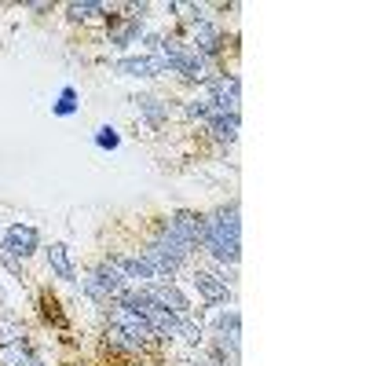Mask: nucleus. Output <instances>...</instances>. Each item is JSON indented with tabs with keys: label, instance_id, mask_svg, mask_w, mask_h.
<instances>
[{
	"label": "nucleus",
	"instance_id": "obj_1",
	"mask_svg": "<svg viewBox=\"0 0 366 366\" xmlns=\"http://www.w3.org/2000/svg\"><path fill=\"white\" fill-rule=\"evenodd\" d=\"M242 220H238V202H227V205H217L205 212V234H202V249L209 257L212 267H227L234 271L238 267V257H242Z\"/></svg>",
	"mask_w": 366,
	"mask_h": 366
},
{
	"label": "nucleus",
	"instance_id": "obj_2",
	"mask_svg": "<svg viewBox=\"0 0 366 366\" xmlns=\"http://www.w3.org/2000/svg\"><path fill=\"white\" fill-rule=\"evenodd\" d=\"M187 279H191V290L198 293V300L205 304V308H220V304H231L234 300V286L227 279H220L212 267L191 264L187 267Z\"/></svg>",
	"mask_w": 366,
	"mask_h": 366
},
{
	"label": "nucleus",
	"instance_id": "obj_3",
	"mask_svg": "<svg viewBox=\"0 0 366 366\" xmlns=\"http://www.w3.org/2000/svg\"><path fill=\"white\" fill-rule=\"evenodd\" d=\"M0 249L11 253L19 264L34 260V253L41 249V231L26 220H15L11 227H4V234H0Z\"/></svg>",
	"mask_w": 366,
	"mask_h": 366
},
{
	"label": "nucleus",
	"instance_id": "obj_4",
	"mask_svg": "<svg viewBox=\"0 0 366 366\" xmlns=\"http://www.w3.org/2000/svg\"><path fill=\"white\" fill-rule=\"evenodd\" d=\"M110 70H114V74H121V77H136V81L172 77L165 59H162V55H147V51H143V55H121V59H114Z\"/></svg>",
	"mask_w": 366,
	"mask_h": 366
},
{
	"label": "nucleus",
	"instance_id": "obj_5",
	"mask_svg": "<svg viewBox=\"0 0 366 366\" xmlns=\"http://www.w3.org/2000/svg\"><path fill=\"white\" fill-rule=\"evenodd\" d=\"M44 260H48V271L51 279L59 282H77V260H74V249L66 246V242H51V246H44Z\"/></svg>",
	"mask_w": 366,
	"mask_h": 366
},
{
	"label": "nucleus",
	"instance_id": "obj_6",
	"mask_svg": "<svg viewBox=\"0 0 366 366\" xmlns=\"http://www.w3.org/2000/svg\"><path fill=\"white\" fill-rule=\"evenodd\" d=\"M132 107H136V114L147 121L150 129H165L172 121V103L162 99V96H136Z\"/></svg>",
	"mask_w": 366,
	"mask_h": 366
},
{
	"label": "nucleus",
	"instance_id": "obj_7",
	"mask_svg": "<svg viewBox=\"0 0 366 366\" xmlns=\"http://www.w3.org/2000/svg\"><path fill=\"white\" fill-rule=\"evenodd\" d=\"M202 136L212 139L220 150H227V147L238 139V114H220V117H212L209 125H202Z\"/></svg>",
	"mask_w": 366,
	"mask_h": 366
},
{
	"label": "nucleus",
	"instance_id": "obj_8",
	"mask_svg": "<svg viewBox=\"0 0 366 366\" xmlns=\"http://www.w3.org/2000/svg\"><path fill=\"white\" fill-rule=\"evenodd\" d=\"M0 366H48V362L29 341H19V345H0Z\"/></svg>",
	"mask_w": 366,
	"mask_h": 366
},
{
	"label": "nucleus",
	"instance_id": "obj_9",
	"mask_svg": "<svg viewBox=\"0 0 366 366\" xmlns=\"http://www.w3.org/2000/svg\"><path fill=\"white\" fill-rule=\"evenodd\" d=\"M34 304H37V312H41V319H44L48 330H66V326H70V319H66V312H63V304H59V297H51L48 290L37 293Z\"/></svg>",
	"mask_w": 366,
	"mask_h": 366
},
{
	"label": "nucleus",
	"instance_id": "obj_10",
	"mask_svg": "<svg viewBox=\"0 0 366 366\" xmlns=\"http://www.w3.org/2000/svg\"><path fill=\"white\" fill-rule=\"evenodd\" d=\"M63 11H66V19H70V22L92 26V22H107L110 4H92V0H84V4H66Z\"/></svg>",
	"mask_w": 366,
	"mask_h": 366
},
{
	"label": "nucleus",
	"instance_id": "obj_11",
	"mask_svg": "<svg viewBox=\"0 0 366 366\" xmlns=\"http://www.w3.org/2000/svg\"><path fill=\"white\" fill-rule=\"evenodd\" d=\"M29 341V326L19 315H0V345H19Z\"/></svg>",
	"mask_w": 366,
	"mask_h": 366
},
{
	"label": "nucleus",
	"instance_id": "obj_12",
	"mask_svg": "<svg viewBox=\"0 0 366 366\" xmlns=\"http://www.w3.org/2000/svg\"><path fill=\"white\" fill-rule=\"evenodd\" d=\"M77 110H81L77 88H63V92H59V99L51 103V114H55V117H70V114H77Z\"/></svg>",
	"mask_w": 366,
	"mask_h": 366
},
{
	"label": "nucleus",
	"instance_id": "obj_13",
	"mask_svg": "<svg viewBox=\"0 0 366 366\" xmlns=\"http://www.w3.org/2000/svg\"><path fill=\"white\" fill-rule=\"evenodd\" d=\"M96 147H99V150H117V147H121V136H117V129H110V125L96 129Z\"/></svg>",
	"mask_w": 366,
	"mask_h": 366
},
{
	"label": "nucleus",
	"instance_id": "obj_14",
	"mask_svg": "<svg viewBox=\"0 0 366 366\" xmlns=\"http://www.w3.org/2000/svg\"><path fill=\"white\" fill-rule=\"evenodd\" d=\"M0 234H4V224H0Z\"/></svg>",
	"mask_w": 366,
	"mask_h": 366
}]
</instances>
